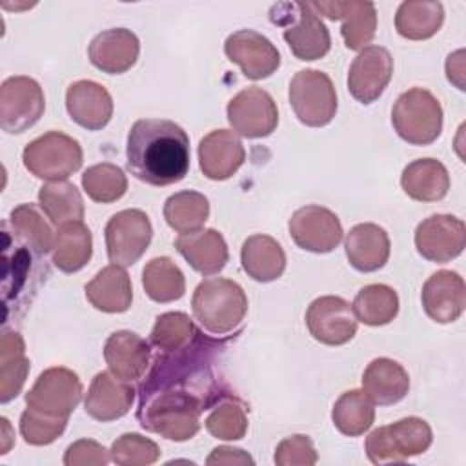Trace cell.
Instances as JSON below:
<instances>
[{
	"label": "cell",
	"instance_id": "cell-1",
	"mask_svg": "<svg viewBox=\"0 0 466 466\" xmlns=\"http://www.w3.org/2000/svg\"><path fill=\"white\" fill-rule=\"evenodd\" d=\"M224 348L226 340H215L198 331L187 346L158 351L138 388L140 426L175 442L195 437L200 430V413L229 395L218 377Z\"/></svg>",
	"mask_w": 466,
	"mask_h": 466
},
{
	"label": "cell",
	"instance_id": "cell-2",
	"mask_svg": "<svg viewBox=\"0 0 466 466\" xmlns=\"http://www.w3.org/2000/svg\"><path fill=\"white\" fill-rule=\"evenodd\" d=\"M191 162L187 133L166 118H140L126 144V164L129 173L149 186H171L180 182Z\"/></svg>",
	"mask_w": 466,
	"mask_h": 466
},
{
	"label": "cell",
	"instance_id": "cell-3",
	"mask_svg": "<svg viewBox=\"0 0 466 466\" xmlns=\"http://www.w3.org/2000/svg\"><path fill=\"white\" fill-rule=\"evenodd\" d=\"M191 309L204 331L224 337L242 326L248 313V297L235 280L211 277L195 288Z\"/></svg>",
	"mask_w": 466,
	"mask_h": 466
},
{
	"label": "cell",
	"instance_id": "cell-4",
	"mask_svg": "<svg viewBox=\"0 0 466 466\" xmlns=\"http://www.w3.org/2000/svg\"><path fill=\"white\" fill-rule=\"evenodd\" d=\"M269 18L284 27L282 36L299 60L313 62L328 55L331 47L329 31L311 2L277 4L271 7Z\"/></svg>",
	"mask_w": 466,
	"mask_h": 466
},
{
	"label": "cell",
	"instance_id": "cell-5",
	"mask_svg": "<svg viewBox=\"0 0 466 466\" xmlns=\"http://www.w3.org/2000/svg\"><path fill=\"white\" fill-rule=\"evenodd\" d=\"M391 126L404 142L428 146L441 137L442 106L431 91L411 87L393 104Z\"/></svg>",
	"mask_w": 466,
	"mask_h": 466
},
{
	"label": "cell",
	"instance_id": "cell-6",
	"mask_svg": "<svg viewBox=\"0 0 466 466\" xmlns=\"http://www.w3.org/2000/svg\"><path fill=\"white\" fill-rule=\"evenodd\" d=\"M22 160L36 178L58 182L80 169L84 153L80 142L73 137L62 131H47L24 147Z\"/></svg>",
	"mask_w": 466,
	"mask_h": 466
},
{
	"label": "cell",
	"instance_id": "cell-7",
	"mask_svg": "<svg viewBox=\"0 0 466 466\" xmlns=\"http://www.w3.org/2000/svg\"><path fill=\"white\" fill-rule=\"evenodd\" d=\"M433 441L430 424L420 417H404L390 426H380L366 437V455L373 464L404 462L424 453Z\"/></svg>",
	"mask_w": 466,
	"mask_h": 466
},
{
	"label": "cell",
	"instance_id": "cell-8",
	"mask_svg": "<svg viewBox=\"0 0 466 466\" xmlns=\"http://www.w3.org/2000/svg\"><path fill=\"white\" fill-rule=\"evenodd\" d=\"M295 116L308 127L328 126L337 113V91L331 78L317 69H300L288 89Z\"/></svg>",
	"mask_w": 466,
	"mask_h": 466
},
{
	"label": "cell",
	"instance_id": "cell-9",
	"mask_svg": "<svg viewBox=\"0 0 466 466\" xmlns=\"http://www.w3.org/2000/svg\"><path fill=\"white\" fill-rule=\"evenodd\" d=\"M46 109L40 84L24 75L9 76L0 86V127L16 135L33 127Z\"/></svg>",
	"mask_w": 466,
	"mask_h": 466
},
{
	"label": "cell",
	"instance_id": "cell-10",
	"mask_svg": "<svg viewBox=\"0 0 466 466\" xmlns=\"http://www.w3.org/2000/svg\"><path fill=\"white\" fill-rule=\"evenodd\" d=\"M104 233L109 262L127 268L149 248L153 226L142 209H122L107 220Z\"/></svg>",
	"mask_w": 466,
	"mask_h": 466
},
{
	"label": "cell",
	"instance_id": "cell-11",
	"mask_svg": "<svg viewBox=\"0 0 466 466\" xmlns=\"http://www.w3.org/2000/svg\"><path fill=\"white\" fill-rule=\"evenodd\" d=\"M226 113L233 131L246 138H264L279 124V109L273 96L257 86L238 91L228 102Z\"/></svg>",
	"mask_w": 466,
	"mask_h": 466
},
{
	"label": "cell",
	"instance_id": "cell-12",
	"mask_svg": "<svg viewBox=\"0 0 466 466\" xmlns=\"http://www.w3.org/2000/svg\"><path fill=\"white\" fill-rule=\"evenodd\" d=\"M80 399L82 382L78 375L62 366L44 370L25 393V404L29 408L60 417H69Z\"/></svg>",
	"mask_w": 466,
	"mask_h": 466
},
{
	"label": "cell",
	"instance_id": "cell-13",
	"mask_svg": "<svg viewBox=\"0 0 466 466\" xmlns=\"http://www.w3.org/2000/svg\"><path fill=\"white\" fill-rule=\"evenodd\" d=\"M357 317L348 300L337 295L315 299L306 311L309 335L326 346H342L357 333Z\"/></svg>",
	"mask_w": 466,
	"mask_h": 466
},
{
	"label": "cell",
	"instance_id": "cell-14",
	"mask_svg": "<svg viewBox=\"0 0 466 466\" xmlns=\"http://www.w3.org/2000/svg\"><path fill=\"white\" fill-rule=\"evenodd\" d=\"M288 229L293 242L311 253L333 251L344 235L339 217L331 209L317 204L299 208L291 215Z\"/></svg>",
	"mask_w": 466,
	"mask_h": 466
},
{
	"label": "cell",
	"instance_id": "cell-15",
	"mask_svg": "<svg viewBox=\"0 0 466 466\" xmlns=\"http://www.w3.org/2000/svg\"><path fill=\"white\" fill-rule=\"evenodd\" d=\"M224 53L231 62L240 66L244 76L249 80L268 78L280 66V53L275 44L253 29L231 33L224 42Z\"/></svg>",
	"mask_w": 466,
	"mask_h": 466
},
{
	"label": "cell",
	"instance_id": "cell-16",
	"mask_svg": "<svg viewBox=\"0 0 466 466\" xmlns=\"http://www.w3.org/2000/svg\"><path fill=\"white\" fill-rule=\"evenodd\" d=\"M413 240L422 258L444 264L462 253L466 226L453 215H431L417 226Z\"/></svg>",
	"mask_w": 466,
	"mask_h": 466
},
{
	"label": "cell",
	"instance_id": "cell-17",
	"mask_svg": "<svg viewBox=\"0 0 466 466\" xmlns=\"http://www.w3.org/2000/svg\"><path fill=\"white\" fill-rule=\"evenodd\" d=\"M393 76V58L386 47L368 46L353 58L348 71V91L360 104L375 102Z\"/></svg>",
	"mask_w": 466,
	"mask_h": 466
},
{
	"label": "cell",
	"instance_id": "cell-18",
	"mask_svg": "<svg viewBox=\"0 0 466 466\" xmlns=\"http://www.w3.org/2000/svg\"><path fill=\"white\" fill-rule=\"evenodd\" d=\"M420 300L426 315L431 320L439 324L455 322L466 306L464 279L451 269L435 271L424 282Z\"/></svg>",
	"mask_w": 466,
	"mask_h": 466
},
{
	"label": "cell",
	"instance_id": "cell-19",
	"mask_svg": "<svg viewBox=\"0 0 466 466\" xmlns=\"http://www.w3.org/2000/svg\"><path fill=\"white\" fill-rule=\"evenodd\" d=\"M311 7L329 20H342L340 35L351 51L368 47L377 31V11L371 2H311Z\"/></svg>",
	"mask_w": 466,
	"mask_h": 466
},
{
	"label": "cell",
	"instance_id": "cell-20",
	"mask_svg": "<svg viewBox=\"0 0 466 466\" xmlns=\"http://www.w3.org/2000/svg\"><path fill=\"white\" fill-rule=\"evenodd\" d=\"M246 160V149L235 131L213 129L198 144V164L209 180L231 178Z\"/></svg>",
	"mask_w": 466,
	"mask_h": 466
},
{
	"label": "cell",
	"instance_id": "cell-21",
	"mask_svg": "<svg viewBox=\"0 0 466 466\" xmlns=\"http://www.w3.org/2000/svg\"><path fill=\"white\" fill-rule=\"evenodd\" d=\"M66 109L73 122L87 131L106 127L113 116L109 91L93 80H76L66 91Z\"/></svg>",
	"mask_w": 466,
	"mask_h": 466
},
{
	"label": "cell",
	"instance_id": "cell-22",
	"mask_svg": "<svg viewBox=\"0 0 466 466\" xmlns=\"http://www.w3.org/2000/svg\"><path fill=\"white\" fill-rule=\"evenodd\" d=\"M138 53V36L126 27H113L98 33L87 47L89 62L107 75H120L131 69Z\"/></svg>",
	"mask_w": 466,
	"mask_h": 466
},
{
	"label": "cell",
	"instance_id": "cell-23",
	"mask_svg": "<svg viewBox=\"0 0 466 466\" xmlns=\"http://www.w3.org/2000/svg\"><path fill=\"white\" fill-rule=\"evenodd\" d=\"M135 388L111 371H98L86 393V413L100 422H109L124 417L133 404Z\"/></svg>",
	"mask_w": 466,
	"mask_h": 466
},
{
	"label": "cell",
	"instance_id": "cell-24",
	"mask_svg": "<svg viewBox=\"0 0 466 466\" xmlns=\"http://www.w3.org/2000/svg\"><path fill=\"white\" fill-rule=\"evenodd\" d=\"M104 359L109 371L122 380H138L151 364L149 344L129 329L111 333L104 344Z\"/></svg>",
	"mask_w": 466,
	"mask_h": 466
},
{
	"label": "cell",
	"instance_id": "cell-25",
	"mask_svg": "<svg viewBox=\"0 0 466 466\" xmlns=\"http://www.w3.org/2000/svg\"><path fill=\"white\" fill-rule=\"evenodd\" d=\"M348 262L362 273L380 269L390 258V237L384 228L373 222L353 226L344 240Z\"/></svg>",
	"mask_w": 466,
	"mask_h": 466
},
{
	"label": "cell",
	"instance_id": "cell-26",
	"mask_svg": "<svg viewBox=\"0 0 466 466\" xmlns=\"http://www.w3.org/2000/svg\"><path fill=\"white\" fill-rule=\"evenodd\" d=\"M175 248L195 271L206 277L222 271L229 258L224 237L211 228L182 233L177 237Z\"/></svg>",
	"mask_w": 466,
	"mask_h": 466
},
{
	"label": "cell",
	"instance_id": "cell-27",
	"mask_svg": "<svg viewBox=\"0 0 466 466\" xmlns=\"http://www.w3.org/2000/svg\"><path fill=\"white\" fill-rule=\"evenodd\" d=\"M362 391L373 404H397L410 391L408 371L393 359H373L362 373Z\"/></svg>",
	"mask_w": 466,
	"mask_h": 466
},
{
	"label": "cell",
	"instance_id": "cell-28",
	"mask_svg": "<svg viewBox=\"0 0 466 466\" xmlns=\"http://www.w3.org/2000/svg\"><path fill=\"white\" fill-rule=\"evenodd\" d=\"M86 299L93 308L104 313H124L131 308L133 286L122 266L109 264L102 268L84 288Z\"/></svg>",
	"mask_w": 466,
	"mask_h": 466
},
{
	"label": "cell",
	"instance_id": "cell-29",
	"mask_svg": "<svg viewBox=\"0 0 466 466\" xmlns=\"http://www.w3.org/2000/svg\"><path fill=\"white\" fill-rule=\"evenodd\" d=\"M404 193L419 202H437L448 195L450 175L437 158H417L400 175Z\"/></svg>",
	"mask_w": 466,
	"mask_h": 466
},
{
	"label": "cell",
	"instance_id": "cell-30",
	"mask_svg": "<svg viewBox=\"0 0 466 466\" xmlns=\"http://www.w3.org/2000/svg\"><path fill=\"white\" fill-rule=\"evenodd\" d=\"M242 269L257 282H273L286 269V253L269 235H251L240 249Z\"/></svg>",
	"mask_w": 466,
	"mask_h": 466
},
{
	"label": "cell",
	"instance_id": "cell-31",
	"mask_svg": "<svg viewBox=\"0 0 466 466\" xmlns=\"http://www.w3.org/2000/svg\"><path fill=\"white\" fill-rule=\"evenodd\" d=\"M93 255V237L82 220L58 226L53 242V264L64 273L80 271Z\"/></svg>",
	"mask_w": 466,
	"mask_h": 466
},
{
	"label": "cell",
	"instance_id": "cell-32",
	"mask_svg": "<svg viewBox=\"0 0 466 466\" xmlns=\"http://www.w3.org/2000/svg\"><path fill=\"white\" fill-rule=\"evenodd\" d=\"M29 373L25 344L18 331L4 329L0 339V402L13 400L24 388Z\"/></svg>",
	"mask_w": 466,
	"mask_h": 466
},
{
	"label": "cell",
	"instance_id": "cell-33",
	"mask_svg": "<svg viewBox=\"0 0 466 466\" xmlns=\"http://www.w3.org/2000/svg\"><path fill=\"white\" fill-rule=\"evenodd\" d=\"M444 22L441 2H402L395 13V29L408 40H428L439 33Z\"/></svg>",
	"mask_w": 466,
	"mask_h": 466
},
{
	"label": "cell",
	"instance_id": "cell-34",
	"mask_svg": "<svg viewBox=\"0 0 466 466\" xmlns=\"http://www.w3.org/2000/svg\"><path fill=\"white\" fill-rule=\"evenodd\" d=\"M142 286L155 302H173L184 297L186 279L169 257H155L142 269Z\"/></svg>",
	"mask_w": 466,
	"mask_h": 466
},
{
	"label": "cell",
	"instance_id": "cell-35",
	"mask_svg": "<svg viewBox=\"0 0 466 466\" xmlns=\"http://www.w3.org/2000/svg\"><path fill=\"white\" fill-rule=\"evenodd\" d=\"M38 204L55 226L84 218L82 195L78 187L67 180L44 184L38 191Z\"/></svg>",
	"mask_w": 466,
	"mask_h": 466
},
{
	"label": "cell",
	"instance_id": "cell-36",
	"mask_svg": "<svg viewBox=\"0 0 466 466\" xmlns=\"http://www.w3.org/2000/svg\"><path fill=\"white\" fill-rule=\"evenodd\" d=\"M351 308L362 324L384 326L399 313V295L386 284H368L355 295Z\"/></svg>",
	"mask_w": 466,
	"mask_h": 466
},
{
	"label": "cell",
	"instance_id": "cell-37",
	"mask_svg": "<svg viewBox=\"0 0 466 466\" xmlns=\"http://www.w3.org/2000/svg\"><path fill=\"white\" fill-rule=\"evenodd\" d=\"M331 420L342 435L359 437L368 431L375 420L373 402L362 390L344 391L333 404Z\"/></svg>",
	"mask_w": 466,
	"mask_h": 466
},
{
	"label": "cell",
	"instance_id": "cell-38",
	"mask_svg": "<svg viewBox=\"0 0 466 466\" xmlns=\"http://www.w3.org/2000/svg\"><path fill=\"white\" fill-rule=\"evenodd\" d=\"M209 217V202L198 191H178L164 202V218L175 231L191 233L202 229Z\"/></svg>",
	"mask_w": 466,
	"mask_h": 466
},
{
	"label": "cell",
	"instance_id": "cell-39",
	"mask_svg": "<svg viewBox=\"0 0 466 466\" xmlns=\"http://www.w3.org/2000/svg\"><path fill=\"white\" fill-rule=\"evenodd\" d=\"M9 224L15 237L31 248L35 255L40 257L53 249V231L35 204H20L11 209Z\"/></svg>",
	"mask_w": 466,
	"mask_h": 466
},
{
	"label": "cell",
	"instance_id": "cell-40",
	"mask_svg": "<svg viewBox=\"0 0 466 466\" xmlns=\"http://www.w3.org/2000/svg\"><path fill=\"white\" fill-rule=\"evenodd\" d=\"M82 187L91 200L100 204H109L126 195L127 178L118 166L111 162H102L84 171Z\"/></svg>",
	"mask_w": 466,
	"mask_h": 466
},
{
	"label": "cell",
	"instance_id": "cell-41",
	"mask_svg": "<svg viewBox=\"0 0 466 466\" xmlns=\"http://www.w3.org/2000/svg\"><path fill=\"white\" fill-rule=\"evenodd\" d=\"M206 430L220 441H238L248 431V415L244 404L231 395L222 397L206 417Z\"/></svg>",
	"mask_w": 466,
	"mask_h": 466
},
{
	"label": "cell",
	"instance_id": "cell-42",
	"mask_svg": "<svg viewBox=\"0 0 466 466\" xmlns=\"http://www.w3.org/2000/svg\"><path fill=\"white\" fill-rule=\"evenodd\" d=\"M197 333L198 329L186 313L167 311L157 317L149 335V342L158 351H177L187 346L197 337Z\"/></svg>",
	"mask_w": 466,
	"mask_h": 466
},
{
	"label": "cell",
	"instance_id": "cell-43",
	"mask_svg": "<svg viewBox=\"0 0 466 466\" xmlns=\"http://www.w3.org/2000/svg\"><path fill=\"white\" fill-rule=\"evenodd\" d=\"M67 419L69 417L51 415L27 406L20 415V433L31 446H47L64 433Z\"/></svg>",
	"mask_w": 466,
	"mask_h": 466
},
{
	"label": "cell",
	"instance_id": "cell-44",
	"mask_svg": "<svg viewBox=\"0 0 466 466\" xmlns=\"http://www.w3.org/2000/svg\"><path fill=\"white\" fill-rule=\"evenodd\" d=\"M111 461L120 466H147L158 461L160 448L155 441L138 433L120 435L109 450Z\"/></svg>",
	"mask_w": 466,
	"mask_h": 466
},
{
	"label": "cell",
	"instance_id": "cell-45",
	"mask_svg": "<svg viewBox=\"0 0 466 466\" xmlns=\"http://www.w3.org/2000/svg\"><path fill=\"white\" fill-rule=\"evenodd\" d=\"M317 451L308 435H289L275 448L277 466H313L317 462Z\"/></svg>",
	"mask_w": 466,
	"mask_h": 466
},
{
	"label": "cell",
	"instance_id": "cell-46",
	"mask_svg": "<svg viewBox=\"0 0 466 466\" xmlns=\"http://www.w3.org/2000/svg\"><path fill=\"white\" fill-rule=\"evenodd\" d=\"M109 461V451L100 442L91 439L73 442L64 453L66 466H106Z\"/></svg>",
	"mask_w": 466,
	"mask_h": 466
},
{
	"label": "cell",
	"instance_id": "cell-47",
	"mask_svg": "<svg viewBox=\"0 0 466 466\" xmlns=\"http://www.w3.org/2000/svg\"><path fill=\"white\" fill-rule=\"evenodd\" d=\"M206 464L213 466V464H255L253 457L240 450V448H233V446H218L213 448L209 457L206 459Z\"/></svg>",
	"mask_w": 466,
	"mask_h": 466
},
{
	"label": "cell",
	"instance_id": "cell-48",
	"mask_svg": "<svg viewBox=\"0 0 466 466\" xmlns=\"http://www.w3.org/2000/svg\"><path fill=\"white\" fill-rule=\"evenodd\" d=\"M464 51L462 49H459V51H455V53H451L450 56H448V60H446V76H448V80L451 82V84H455L461 91H464L466 87H464V80H462V76H464Z\"/></svg>",
	"mask_w": 466,
	"mask_h": 466
}]
</instances>
